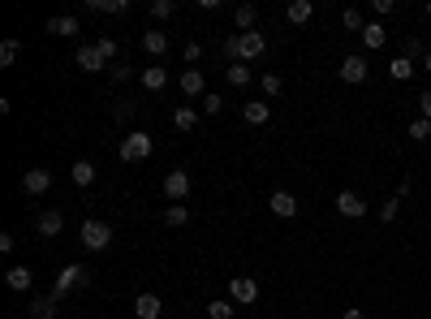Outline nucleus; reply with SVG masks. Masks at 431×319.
<instances>
[{"label":"nucleus","instance_id":"27","mask_svg":"<svg viewBox=\"0 0 431 319\" xmlns=\"http://www.w3.org/2000/svg\"><path fill=\"white\" fill-rule=\"evenodd\" d=\"M186 220H190V212H186V207H181V203H173V207H164V225H168V229H181V225H186Z\"/></svg>","mask_w":431,"mask_h":319},{"label":"nucleus","instance_id":"6","mask_svg":"<svg viewBox=\"0 0 431 319\" xmlns=\"http://www.w3.org/2000/svg\"><path fill=\"white\" fill-rule=\"evenodd\" d=\"M337 74H341V82H366L371 65H366V56L354 52V56H345V60H341V69H337Z\"/></svg>","mask_w":431,"mask_h":319},{"label":"nucleus","instance_id":"12","mask_svg":"<svg viewBox=\"0 0 431 319\" xmlns=\"http://www.w3.org/2000/svg\"><path fill=\"white\" fill-rule=\"evenodd\" d=\"M267 207H272V216H280V220H289V216H298V199L289 195V190H276L272 199H267Z\"/></svg>","mask_w":431,"mask_h":319},{"label":"nucleus","instance_id":"3","mask_svg":"<svg viewBox=\"0 0 431 319\" xmlns=\"http://www.w3.org/2000/svg\"><path fill=\"white\" fill-rule=\"evenodd\" d=\"M151 147H155V142H151V134H142V130H130V134L121 138L117 155L125 160V164H138V160H147V155H151Z\"/></svg>","mask_w":431,"mask_h":319},{"label":"nucleus","instance_id":"47","mask_svg":"<svg viewBox=\"0 0 431 319\" xmlns=\"http://www.w3.org/2000/svg\"><path fill=\"white\" fill-rule=\"evenodd\" d=\"M427 18H431V5H427Z\"/></svg>","mask_w":431,"mask_h":319},{"label":"nucleus","instance_id":"42","mask_svg":"<svg viewBox=\"0 0 431 319\" xmlns=\"http://www.w3.org/2000/svg\"><path fill=\"white\" fill-rule=\"evenodd\" d=\"M113 117H117V121H130V117H134V104H117Z\"/></svg>","mask_w":431,"mask_h":319},{"label":"nucleus","instance_id":"21","mask_svg":"<svg viewBox=\"0 0 431 319\" xmlns=\"http://www.w3.org/2000/svg\"><path fill=\"white\" fill-rule=\"evenodd\" d=\"M142 87H147V91H164V87H168V69H164V65L142 69Z\"/></svg>","mask_w":431,"mask_h":319},{"label":"nucleus","instance_id":"33","mask_svg":"<svg viewBox=\"0 0 431 319\" xmlns=\"http://www.w3.org/2000/svg\"><path fill=\"white\" fill-rule=\"evenodd\" d=\"M95 47H100V56L108 60V65H113V60H117V52H121V47H117V39H108V35H104V39H95Z\"/></svg>","mask_w":431,"mask_h":319},{"label":"nucleus","instance_id":"24","mask_svg":"<svg viewBox=\"0 0 431 319\" xmlns=\"http://www.w3.org/2000/svg\"><path fill=\"white\" fill-rule=\"evenodd\" d=\"M87 13H130L125 0H87Z\"/></svg>","mask_w":431,"mask_h":319},{"label":"nucleus","instance_id":"2","mask_svg":"<svg viewBox=\"0 0 431 319\" xmlns=\"http://www.w3.org/2000/svg\"><path fill=\"white\" fill-rule=\"evenodd\" d=\"M91 285H95V276L87 272V267H82V263H69V267H60V276H56V285H52V298L60 302L69 289H91Z\"/></svg>","mask_w":431,"mask_h":319},{"label":"nucleus","instance_id":"39","mask_svg":"<svg viewBox=\"0 0 431 319\" xmlns=\"http://www.w3.org/2000/svg\"><path fill=\"white\" fill-rule=\"evenodd\" d=\"M151 18H159V22L173 18V0H155V5H151Z\"/></svg>","mask_w":431,"mask_h":319},{"label":"nucleus","instance_id":"10","mask_svg":"<svg viewBox=\"0 0 431 319\" xmlns=\"http://www.w3.org/2000/svg\"><path fill=\"white\" fill-rule=\"evenodd\" d=\"M134 315L138 319H164V302H159L155 294H138L134 298Z\"/></svg>","mask_w":431,"mask_h":319},{"label":"nucleus","instance_id":"22","mask_svg":"<svg viewBox=\"0 0 431 319\" xmlns=\"http://www.w3.org/2000/svg\"><path fill=\"white\" fill-rule=\"evenodd\" d=\"M142 47H147L151 56H164L168 52V35L164 30H147V35H142Z\"/></svg>","mask_w":431,"mask_h":319},{"label":"nucleus","instance_id":"45","mask_svg":"<svg viewBox=\"0 0 431 319\" xmlns=\"http://www.w3.org/2000/svg\"><path fill=\"white\" fill-rule=\"evenodd\" d=\"M341 319H366V311H358V307H349V311H345Z\"/></svg>","mask_w":431,"mask_h":319},{"label":"nucleus","instance_id":"25","mask_svg":"<svg viewBox=\"0 0 431 319\" xmlns=\"http://www.w3.org/2000/svg\"><path fill=\"white\" fill-rule=\"evenodd\" d=\"M414 74H419V69H414V60H406V56H397L388 65V78H397V82H410Z\"/></svg>","mask_w":431,"mask_h":319},{"label":"nucleus","instance_id":"8","mask_svg":"<svg viewBox=\"0 0 431 319\" xmlns=\"http://www.w3.org/2000/svg\"><path fill=\"white\" fill-rule=\"evenodd\" d=\"M74 60H78V69H87V74H100V69H108V60L100 56V47H95V43H82Z\"/></svg>","mask_w":431,"mask_h":319},{"label":"nucleus","instance_id":"37","mask_svg":"<svg viewBox=\"0 0 431 319\" xmlns=\"http://www.w3.org/2000/svg\"><path fill=\"white\" fill-rule=\"evenodd\" d=\"M401 56H406V60H414V56H427V47H423L419 39H406V47H401Z\"/></svg>","mask_w":431,"mask_h":319},{"label":"nucleus","instance_id":"9","mask_svg":"<svg viewBox=\"0 0 431 319\" xmlns=\"http://www.w3.org/2000/svg\"><path fill=\"white\" fill-rule=\"evenodd\" d=\"M337 212L345 220H358V216H366V203L354 195V190H341V195H337Z\"/></svg>","mask_w":431,"mask_h":319},{"label":"nucleus","instance_id":"7","mask_svg":"<svg viewBox=\"0 0 431 319\" xmlns=\"http://www.w3.org/2000/svg\"><path fill=\"white\" fill-rule=\"evenodd\" d=\"M190 195V173H181V168H173L168 177H164V199L168 203H181Z\"/></svg>","mask_w":431,"mask_h":319},{"label":"nucleus","instance_id":"26","mask_svg":"<svg viewBox=\"0 0 431 319\" xmlns=\"http://www.w3.org/2000/svg\"><path fill=\"white\" fill-rule=\"evenodd\" d=\"M173 125H177L181 134H190L199 125V113H195V108H177V113H173Z\"/></svg>","mask_w":431,"mask_h":319},{"label":"nucleus","instance_id":"36","mask_svg":"<svg viewBox=\"0 0 431 319\" xmlns=\"http://www.w3.org/2000/svg\"><path fill=\"white\" fill-rule=\"evenodd\" d=\"M52 302L56 298H39L35 307H30V319H52Z\"/></svg>","mask_w":431,"mask_h":319},{"label":"nucleus","instance_id":"34","mask_svg":"<svg viewBox=\"0 0 431 319\" xmlns=\"http://www.w3.org/2000/svg\"><path fill=\"white\" fill-rule=\"evenodd\" d=\"M341 26H345V30H358V35H362V26H366V22H362V13H358V9H345V13H341Z\"/></svg>","mask_w":431,"mask_h":319},{"label":"nucleus","instance_id":"15","mask_svg":"<svg viewBox=\"0 0 431 319\" xmlns=\"http://www.w3.org/2000/svg\"><path fill=\"white\" fill-rule=\"evenodd\" d=\"M5 285H9V289H18V294H26L30 285H35V272H30V267H9V272H5Z\"/></svg>","mask_w":431,"mask_h":319},{"label":"nucleus","instance_id":"41","mask_svg":"<svg viewBox=\"0 0 431 319\" xmlns=\"http://www.w3.org/2000/svg\"><path fill=\"white\" fill-rule=\"evenodd\" d=\"M371 9H375V13H379V18H388V13H393V9H397V5H393V0H371Z\"/></svg>","mask_w":431,"mask_h":319},{"label":"nucleus","instance_id":"4","mask_svg":"<svg viewBox=\"0 0 431 319\" xmlns=\"http://www.w3.org/2000/svg\"><path fill=\"white\" fill-rule=\"evenodd\" d=\"M82 246L95 250V254L108 250V246H113V225H104V220H87V225H82Z\"/></svg>","mask_w":431,"mask_h":319},{"label":"nucleus","instance_id":"28","mask_svg":"<svg viewBox=\"0 0 431 319\" xmlns=\"http://www.w3.org/2000/svg\"><path fill=\"white\" fill-rule=\"evenodd\" d=\"M207 315H212V319H233V302H229V298L207 302Z\"/></svg>","mask_w":431,"mask_h":319},{"label":"nucleus","instance_id":"29","mask_svg":"<svg viewBox=\"0 0 431 319\" xmlns=\"http://www.w3.org/2000/svg\"><path fill=\"white\" fill-rule=\"evenodd\" d=\"M410 138H414V142H427V138H431V121H427V117H414V121H410Z\"/></svg>","mask_w":431,"mask_h":319},{"label":"nucleus","instance_id":"16","mask_svg":"<svg viewBox=\"0 0 431 319\" xmlns=\"http://www.w3.org/2000/svg\"><path fill=\"white\" fill-rule=\"evenodd\" d=\"M242 117H246V125H267V117H272V104H267V100H254V104L242 108Z\"/></svg>","mask_w":431,"mask_h":319},{"label":"nucleus","instance_id":"32","mask_svg":"<svg viewBox=\"0 0 431 319\" xmlns=\"http://www.w3.org/2000/svg\"><path fill=\"white\" fill-rule=\"evenodd\" d=\"M225 78H229L233 87H246V82H250V69L242 65V60H237V65H229V69H225Z\"/></svg>","mask_w":431,"mask_h":319},{"label":"nucleus","instance_id":"14","mask_svg":"<svg viewBox=\"0 0 431 319\" xmlns=\"http://www.w3.org/2000/svg\"><path fill=\"white\" fill-rule=\"evenodd\" d=\"M384 43H388V30L379 26V22H366L362 26V47H366V52H379Z\"/></svg>","mask_w":431,"mask_h":319},{"label":"nucleus","instance_id":"19","mask_svg":"<svg viewBox=\"0 0 431 319\" xmlns=\"http://www.w3.org/2000/svg\"><path fill=\"white\" fill-rule=\"evenodd\" d=\"M69 177H74V186H95V164L91 160H74V168H69Z\"/></svg>","mask_w":431,"mask_h":319},{"label":"nucleus","instance_id":"40","mask_svg":"<svg viewBox=\"0 0 431 319\" xmlns=\"http://www.w3.org/2000/svg\"><path fill=\"white\" fill-rule=\"evenodd\" d=\"M186 60H190V65H195V60H203V43H199V39L186 43Z\"/></svg>","mask_w":431,"mask_h":319},{"label":"nucleus","instance_id":"20","mask_svg":"<svg viewBox=\"0 0 431 319\" xmlns=\"http://www.w3.org/2000/svg\"><path fill=\"white\" fill-rule=\"evenodd\" d=\"M311 13H315V5H311V0H294V5L285 9V18H289L294 26H307V22H311Z\"/></svg>","mask_w":431,"mask_h":319},{"label":"nucleus","instance_id":"35","mask_svg":"<svg viewBox=\"0 0 431 319\" xmlns=\"http://www.w3.org/2000/svg\"><path fill=\"white\" fill-rule=\"evenodd\" d=\"M397 212H401V199L393 195V199H388L384 207H379V220H384V225H393V220H397Z\"/></svg>","mask_w":431,"mask_h":319},{"label":"nucleus","instance_id":"13","mask_svg":"<svg viewBox=\"0 0 431 319\" xmlns=\"http://www.w3.org/2000/svg\"><path fill=\"white\" fill-rule=\"evenodd\" d=\"M47 186H52V173H47V168H30L26 177H22L26 195H47Z\"/></svg>","mask_w":431,"mask_h":319},{"label":"nucleus","instance_id":"44","mask_svg":"<svg viewBox=\"0 0 431 319\" xmlns=\"http://www.w3.org/2000/svg\"><path fill=\"white\" fill-rule=\"evenodd\" d=\"M419 108H423V117L431 121V91H423V95H419Z\"/></svg>","mask_w":431,"mask_h":319},{"label":"nucleus","instance_id":"43","mask_svg":"<svg viewBox=\"0 0 431 319\" xmlns=\"http://www.w3.org/2000/svg\"><path fill=\"white\" fill-rule=\"evenodd\" d=\"M108 74H113V82H125V78H130V65H113Z\"/></svg>","mask_w":431,"mask_h":319},{"label":"nucleus","instance_id":"38","mask_svg":"<svg viewBox=\"0 0 431 319\" xmlns=\"http://www.w3.org/2000/svg\"><path fill=\"white\" fill-rule=\"evenodd\" d=\"M220 108H225V100H220V95H212V91H207V95H203V113H212V117H216Z\"/></svg>","mask_w":431,"mask_h":319},{"label":"nucleus","instance_id":"5","mask_svg":"<svg viewBox=\"0 0 431 319\" xmlns=\"http://www.w3.org/2000/svg\"><path fill=\"white\" fill-rule=\"evenodd\" d=\"M229 298L237 307H250V302L259 298V280L254 276H229Z\"/></svg>","mask_w":431,"mask_h":319},{"label":"nucleus","instance_id":"31","mask_svg":"<svg viewBox=\"0 0 431 319\" xmlns=\"http://www.w3.org/2000/svg\"><path fill=\"white\" fill-rule=\"evenodd\" d=\"M18 52H22V43H18V39H5V43H0V65H13V60H18Z\"/></svg>","mask_w":431,"mask_h":319},{"label":"nucleus","instance_id":"1","mask_svg":"<svg viewBox=\"0 0 431 319\" xmlns=\"http://www.w3.org/2000/svg\"><path fill=\"white\" fill-rule=\"evenodd\" d=\"M225 52H229L233 65H237V60H242V65H246V60H259L267 52V35H263V30H250V35H229L225 39Z\"/></svg>","mask_w":431,"mask_h":319},{"label":"nucleus","instance_id":"18","mask_svg":"<svg viewBox=\"0 0 431 319\" xmlns=\"http://www.w3.org/2000/svg\"><path fill=\"white\" fill-rule=\"evenodd\" d=\"M254 18H259V9H254V5H237L233 9V26L242 30V35H250V30H254Z\"/></svg>","mask_w":431,"mask_h":319},{"label":"nucleus","instance_id":"17","mask_svg":"<svg viewBox=\"0 0 431 319\" xmlns=\"http://www.w3.org/2000/svg\"><path fill=\"white\" fill-rule=\"evenodd\" d=\"M181 91H186V95H207L203 69H181Z\"/></svg>","mask_w":431,"mask_h":319},{"label":"nucleus","instance_id":"46","mask_svg":"<svg viewBox=\"0 0 431 319\" xmlns=\"http://www.w3.org/2000/svg\"><path fill=\"white\" fill-rule=\"evenodd\" d=\"M423 69H431V47H427V56H423Z\"/></svg>","mask_w":431,"mask_h":319},{"label":"nucleus","instance_id":"23","mask_svg":"<svg viewBox=\"0 0 431 319\" xmlns=\"http://www.w3.org/2000/svg\"><path fill=\"white\" fill-rule=\"evenodd\" d=\"M47 35H60V39L78 35V18H69V13H65V18H47Z\"/></svg>","mask_w":431,"mask_h":319},{"label":"nucleus","instance_id":"30","mask_svg":"<svg viewBox=\"0 0 431 319\" xmlns=\"http://www.w3.org/2000/svg\"><path fill=\"white\" fill-rule=\"evenodd\" d=\"M259 87H263V100H276V95H280V87H285V82H280V78H276V74H263V78H259Z\"/></svg>","mask_w":431,"mask_h":319},{"label":"nucleus","instance_id":"11","mask_svg":"<svg viewBox=\"0 0 431 319\" xmlns=\"http://www.w3.org/2000/svg\"><path fill=\"white\" fill-rule=\"evenodd\" d=\"M35 229H39L43 237H56L60 229H65V212H56V207H47V212H39V220H35Z\"/></svg>","mask_w":431,"mask_h":319}]
</instances>
